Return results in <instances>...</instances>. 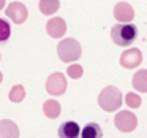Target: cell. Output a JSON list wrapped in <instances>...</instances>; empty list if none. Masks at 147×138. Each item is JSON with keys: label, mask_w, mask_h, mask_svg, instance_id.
Listing matches in <instances>:
<instances>
[{"label": "cell", "mask_w": 147, "mask_h": 138, "mask_svg": "<svg viewBox=\"0 0 147 138\" xmlns=\"http://www.w3.org/2000/svg\"><path fill=\"white\" fill-rule=\"evenodd\" d=\"M122 102H123V97H122V92L114 86H108L100 92L98 95V105L101 109L108 113L117 111L122 106Z\"/></svg>", "instance_id": "1"}, {"label": "cell", "mask_w": 147, "mask_h": 138, "mask_svg": "<svg viewBox=\"0 0 147 138\" xmlns=\"http://www.w3.org/2000/svg\"><path fill=\"white\" fill-rule=\"evenodd\" d=\"M138 37V27L134 24H115L111 29V38L117 46H130Z\"/></svg>", "instance_id": "2"}, {"label": "cell", "mask_w": 147, "mask_h": 138, "mask_svg": "<svg viewBox=\"0 0 147 138\" xmlns=\"http://www.w3.org/2000/svg\"><path fill=\"white\" fill-rule=\"evenodd\" d=\"M81 52H82L81 45L74 38H63L57 46V54L60 57V61L65 62V64L78 61L81 57Z\"/></svg>", "instance_id": "3"}, {"label": "cell", "mask_w": 147, "mask_h": 138, "mask_svg": "<svg viewBox=\"0 0 147 138\" xmlns=\"http://www.w3.org/2000/svg\"><path fill=\"white\" fill-rule=\"evenodd\" d=\"M114 124L115 127L120 132H125V133H130L134 128L138 127V118L128 109H123V111H119L114 118Z\"/></svg>", "instance_id": "4"}, {"label": "cell", "mask_w": 147, "mask_h": 138, "mask_svg": "<svg viewBox=\"0 0 147 138\" xmlns=\"http://www.w3.org/2000/svg\"><path fill=\"white\" fill-rule=\"evenodd\" d=\"M46 90L51 95H62L67 90V80H65L63 73H52L49 75L48 81H46Z\"/></svg>", "instance_id": "5"}, {"label": "cell", "mask_w": 147, "mask_h": 138, "mask_svg": "<svg viewBox=\"0 0 147 138\" xmlns=\"http://www.w3.org/2000/svg\"><path fill=\"white\" fill-rule=\"evenodd\" d=\"M7 16L13 21L14 24H22L26 22L27 16H29V10L24 3L21 2H13V3L8 5L7 8Z\"/></svg>", "instance_id": "6"}, {"label": "cell", "mask_w": 147, "mask_h": 138, "mask_svg": "<svg viewBox=\"0 0 147 138\" xmlns=\"http://www.w3.org/2000/svg\"><path fill=\"white\" fill-rule=\"evenodd\" d=\"M142 62V54L138 48H130L122 52L120 56V65L123 68H136Z\"/></svg>", "instance_id": "7"}, {"label": "cell", "mask_w": 147, "mask_h": 138, "mask_svg": "<svg viewBox=\"0 0 147 138\" xmlns=\"http://www.w3.org/2000/svg\"><path fill=\"white\" fill-rule=\"evenodd\" d=\"M114 18L120 24H130L134 18V10L127 2H119L114 7Z\"/></svg>", "instance_id": "8"}, {"label": "cell", "mask_w": 147, "mask_h": 138, "mask_svg": "<svg viewBox=\"0 0 147 138\" xmlns=\"http://www.w3.org/2000/svg\"><path fill=\"white\" fill-rule=\"evenodd\" d=\"M46 30L52 38H62L67 32V22L62 18H52L46 24Z\"/></svg>", "instance_id": "9"}, {"label": "cell", "mask_w": 147, "mask_h": 138, "mask_svg": "<svg viewBox=\"0 0 147 138\" xmlns=\"http://www.w3.org/2000/svg\"><path fill=\"white\" fill-rule=\"evenodd\" d=\"M81 128L78 122L67 121L59 127V137L60 138H81Z\"/></svg>", "instance_id": "10"}, {"label": "cell", "mask_w": 147, "mask_h": 138, "mask_svg": "<svg viewBox=\"0 0 147 138\" xmlns=\"http://www.w3.org/2000/svg\"><path fill=\"white\" fill-rule=\"evenodd\" d=\"M0 138H19V128L10 119L0 121Z\"/></svg>", "instance_id": "11"}, {"label": "cell", "mask_w": 147, "mask_h": 138, "mask_svg": "<svg viewBox=\"0 0 147 138\" xmlns=\"http://www.w3.org/2000/svg\"><path fill=\"white\" fill-rule=\"evenodd\" d=\"M60 103L57 102V100H46L45 105H43V113H45L46 116H48L49 119H55L60 116Z\"/></svg>", "instance_id": "12"}, {"label": "cell", "mask_w": 147, "mask_h": 138, "mask_svg": "<svg viewBox=\"0 0 147 138\" xmlns=\"http://www.w3.org/2000/svg\"><path fill=\"white\" fill-rule=\"evenodd\" d=\"M133 87L138 92H147V70H139L134 73Z\"/></svg>", "instance_id": "13"}, {"label": "cell", "mask_w": 147, "mask_h": 138, "mask_svg": "<svg viewBox=\"0 0 147 138\" xmlns=\"http://www.w3.org/2000/svg\"><path fill=\"white\" fill-rule=\"evenodd\" d=\"M81 138H103V130L98 124L90 122L81 132Z\"/></svg>", "instance_id": "14"}, {"label": "cell", "mask_w": 147, "mask_h": 138, "mask_svg": "<svg viewBox=\"0 0 147 138\" xmlns=\"http://www.w3.org/2000/svg\"><path fill=\"white\" fill-rule=\"evenodd\" d=\"M60 7V2L59 0H40V11L46 16H51Z\"/></svg>", "instance_id": "15"}, {"label": "cell", "mask_w": 147, "mask_h": 138, "mask_svg": "<svg viewBox=\"0 0 147 138\" xmlns=\"http://www.w3.org/2000/svg\"><path fill=\"white\" fill-rule=\"evenodd\" d=\"M8 97H10L11 102L14 103H19L24 100V97H26V89H24V86H21V84H16V86L11 87L10 94H8Z\"/></svg>", "instance_id": "16"}, {"label": "cell", "mask_w": 147, "mask_h": 138, "mask_svg": "<svg viewBox=\"0 0 147 138\" xmlns=\"http://www.w3.org/2000/svg\"><path fill=\"white\" fill-rule=\"evenodd\" d=\"M11 35V27L8 24V21L0 18V43H5Z\"/></svg>", "instance_id": "17"}, {"label": "cell", "mask_w": 147, "mask_h": 138, "mask_svg": "<svg viewBox=\"0 0 147 138\" xmlns=\"http://www.w3.org/2000/svg\"><path fill=\"white\" fill-rule=\"evenodd\" d=\"M125 103H127L130 108H139L141 106V97L134 92H128L125 95Z\"/></svg>", "instance_id": "18"}, {"label": "cell", "mask_w": 147, "mask_h": 138, "mask_svg": "<svg viewBox=\"0 0 147 138\" xmlns=\"http://www.w3.org/2000/svg\"><path fill=\"white\" fill-rule=\"evenodd\" d=\"M67 73H68V76L73 78V80H79V78L82 76V73H84V68L81 67L79 64H73V65L68 67Z\"/></svg>", "instance_id": "19"}, {"label": "cell", "mask_w": 147, "mask_h": 138, "mask_svg": "<svg viewBox=\"0 0 147 138\" xmlns=\"http://www.w3.org/2000/svg\"><path fill=\"white\" fill-rule=\"evenodd\" d=\"M5 3H7V2H5V0H0V10H3Z\"/></svg>", "instance_id": "20"}, {"label": "cell", "mask_w": 147, "mask_h": 138, "mask_svg": "<svg viewBox=\"0 0 147 138\" xmlns=\"http://www.w3.org/2000/svg\"><path fill=\"white\" fill-rule=\"evenodd\" d=\"M2 80H3V75H2V71H0V83H2Z\"/></svg>", "instance_id": "21"}]
</instances>
